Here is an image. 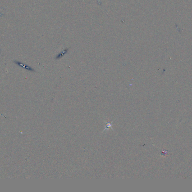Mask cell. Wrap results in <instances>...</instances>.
<instances>
[{
    "instance_id": "cell-1",
    "label": "cell",
    "mask_w": 192,
    "mask_h": 192,
    "mask_svg": "<svg viewBox=\"0 0 192 192\" xmlns=\"http://www.w3.org/2000/svg\"><path fill=\"white\" fill-rule=\"evenodd\" d=\"M14 63H15V64H17V65H19L20 67H23L24 68H25V69H27V70H29V71H34V69H33L32 68L28 66V65H26V64H23V63H21V62H20V61H14Z\"/></svg>"
}]
</instances>
